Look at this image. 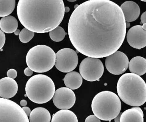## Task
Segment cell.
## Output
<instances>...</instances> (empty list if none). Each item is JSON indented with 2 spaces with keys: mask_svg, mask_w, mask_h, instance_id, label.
Instances as JSON below:
<instances>
[{
  "mask_svg": "<svg viewBox=\"0 0 146 122\" xmlns=\"http://www.w3.org/2000/svg\"><path fill=\"white\" fill-rule=\"evenodd\" d=\"M126 28L124 15L118 5L110 0H88L72 13L68 32L78 52L86 56L101 58L119 49Z\"/></svg>",
  "mask_w": 146,
  "mask_h": 122,
  "instance_id": "6da1fadb",
  "label": "cell"
},
{
  "mask_svg": "<svg viewBox=\"0 0 146 122\" xmlns=\"http://www.w3.org/2000/svg\"><path fill=\"white\" fill-rule=\"evenodd\" d=\"M64 9L63 0H19L17 13L21 24L29 30L45 33L60 25Z\"/></svg>",
  "mask_w": 146,
  "mask_h": 122,
  "instance_id": "7a4b0ae2",
  "label": "cell"
},
{
  "mask_svg": "<svg viewBox=\"0 0 146 122\" xmlns=\"http://www.w3.org/2000/svg\"><path fill=\"white\" fill-rule=\"evenodd\" d=\"M117 88L119 97L129 105L139 107L146 103V84L137 74H123L118 80Z\"/></svg>",
  "mask_w": 146,
  "mask_h": 122,
  "instance_id": "3957f363",
  "label": "cell"
},
{
  "mask_svg": "<svg viewBox=\"0 0 146 122\" xmlns=\"http://www.w3.org/2000/svg\"><path fill=\"white\" fill-rule=\"evenodd\" d=\"M56 91L54 83L50 77L36 74L28 80L25 86L27 96L33 102L43 104L53 98Z\"/></svg>",
  "mask_w": 146,
  "mask_h": 122,
  "instance_id": "277c9868",
  "label": "cell"
},
{
  "mask_svg": "<svg viewBox=\"0 0 146 122\" xmlns=\"http://www.w3.org/2000/svg\"><path fill=\"white\" fill-rule=\"evenodd\" d=\"M91 108L97 117L101 120L110 121L120 113L121 103L115 93L105 91L100 92L94 97Z\"/></svg>",
  "mask_w": 146,
  "mask_h": 122,
  "instance_id": "5b68a950",
  "label": "cell"
},
{
  "mask_svg": "<svg viewBox=\"0 0 146 122\" xmlns=\"http://www.w3.org/2000/svg\"><path fill=\"white\" fill-rule=\"evenodd\" d=\"M56 54L50 47L38 45L28 51L26 57L28 67L33 71L43 73L50 71L55 64Z\"/></svg>",
  "mask_w": 146,
  "mask_h": 122,
  "instance_id": "8992f818",
  "label": "cell"
},
{
  "mask_svg": "<svg viewBox=\"0 0 146 122\" xmlns=\"http://www.w3.org/2000/svg\"><path fill=\"white\" fill-rule=\"evenodd\" d=\"M0 122H30L21 106L8 99L0 98Z\"/></svg>",
  "mask_w": 146,
  "mask_h": 122,
  "instance_id": "52a82bcc",
  "label": "cell"
},
{
  "mask_svg": "<svg viewBox=\"0 0 146 122\" xmlns=\"http://www.w3.org/2000/svg\"><path fill=\"white\" fill-rule=\"evenodd\" d=\"M104 67L99 58L88 57L81 62L79 72L82 78L89 82L96 81L103 74Z\"/></svg>",
  "mask_w": 146,
  "mask_h": 122,
  "instance_id": "ba28073f",
  "label": "cell"
},
{
  "mask_svg": "<svg viewBox=\"0 0 146 122\" xmlns=\"http://www.w3.org/2000/svg\"><path fill=\"white\" fill-rule=\"evenodd\" d=\"M78 63L76 52L70 48H64L56 54L54 66L59 71L69 73L76 68Z\"/></svg>",
  "mask_w": 146,
  "mask_h": 122,
  "instance_id": "9c48e42d",
  "label": "cell"
},
{
  "mask_svg": "<svg viewBox=\"0 0 146 122\" xmlns=\"http://www.w3.org/2000/svg\"><path fill=\"white\" fill-rule=\"evenodd\" d=\"M129 64L127 56L120 51H116L106 59V68L110 73L114 75H119L125 73L128 68Z\"/></svg>",
  "mask_w": 146,
  "mask_h": 122,
  "instance_id": "30bf717a",
  "label": "cell"
},
{
  "mask_svg": "<svg viewBox=\"0 0 146 122\" xmlns=\"http://www.w3.org/2000/svg\"><path fill=\"white\" fill-rule=\"evenodd\" d=\"M76 97L74 92L68 87L56 90L53 97L54 105L61 110H68L75 105Z\"/></svg>",
  "mask_w": 146,
  "mask_h": 122,
  "instance_id": "8fae6325",
  "label": "cell"
},
{
  "mask_svg": "<svg viewBox=\"0 0 146 122\" xmlns=\"http://www.w3.org/2000/svg\"><path fill=\"white\" fill-rule=\"evenodd\" d=\"M129 44L133 48L140 49L146 46V30L141 25H136L131 28L127 34Z\"/></svg>",
  "mask_w": 146,
  "mask_h": 122,
  "instance_id": "7c38bea8",
  "label": "cell"
},
{
  "mask_svg": "<svg viewBox=\"0 0 146 122\" xmlns=\"http://www.w3.org/2000/svg\"><path fill=\"white\" fill-rule=\"evenodd\" d=\"M18 90L17 83L14 79L4 77L0 80V97L10 99L16 95Z\"/></svg>",
  "mask_w": 146,
  "mask_h": 122,
  "instance_id": "4fadbf2b",
  "label": "cell"
},
{
  "mask_svg": "<svg viewBox=\"0 0 146 122\" xmlns=\"http://www.w3.org/2000/svg\"><path fill=\"white\" fill-rule=\"evenodd\" d=\"M126 22H134L139 17L140 8L137 3L132 1H127L120 6Z\"/></svg>",
  "mask_w": 146,
  "mask_h": 122,
  "instance_id": "5bb4252c",
  "label": "cell"
},
{
  "mask_svg": "<svg viewBox=\"0 0 146 122\" xmlns=\"http://www.w3.org/2000/svg\"><path fill=\"white\" fill-rule=\"evenodd\" d=\"M120 122H144V113L140 107L127 109L121 114Z\"/></svg>",
  "mask_w": 146,
  "mask_h": 122,
  "instance_id": "9a60e30c",
  "label": "cell"
},
{
  "mask_svg": "<svg viewBox=\"0 0 146 122\" xmlns=\"http://www.w3.org/2000/svg\"><path fill=\"white\" fill-rule=\"evenodd\" d=\"M130 72L138 76H142L146 73V60L141 56L135 57L129 62Z\"/></svg>",
  "mask_w": 146,
  "mask_h": 122,
  "instance_id": "2e32d148",
  "label": "cell"
},
{
  "mask_svg": "<svg viewBox=\"0 0 146 122\" xmlns=\"http://www.w3.org/2000/svg\"><path fill=\"white\" fill-rule=\"evenodd\" d=\"M66 87L71 90L79 88L83 83V78L79 73L72 71L67 73L63 79Z\"/></svg>",
  "mask_w": 146,
  "mask_h": 122,
  "instance_id": "e0dca14e",
  "label": "cell"
},
{
  "mask_svg": "<svg viewBox=\"0 0 146 122\" xmlns=\"http://www.w3.org/2000/svg\"><path fill=\"white\" fill-rule=\"evenodd\" d=\"M51 116L49 112L43 107H37L31 112L30 122H50Z\"/></svg>",
  "mask_w": 146,
  "mask_h": 122,
  "instance_id": "ac0fdd59",
  "label": "cell"
},
{
  "mask_svg": "<svg viewBox=\"0 0 146 122\" xmlns=\"http://www.w3.org/2000/svg\"><path fill=\"white\" fill-rule=\"evenodd\" d=\"M18 23L13 16L8 15L0 20V28L6 34H12L17 29Z\"/></svg>",
  "mask_w": 146,
  "mask_h": 122,
  "instance_id": "d6986e66",
  "label": "cell"
},
{
  "mask_svg": "<svg viewBox=\"0 0 146 122\" xmlns=\"http://www.w3.org/2000/svg\"><path fill=\"white\" fill-rule=\"evenodd\" d=\"M51 122H78V119L71 111L61 110L53 115Z\"/></svg>",
  "mask_w": 146,
  "mask_h": 122,
  "instance_id": "ffe728a7",
  "label": "cell"
},
{
  "mask_svg": "<svg viewBox=\"0 0 146 122\" xmlns=\"http://www.w3.org/2000/svg\"><path fill=\"white\" fill-rule=\"evenodd\" d=\"M15 7V0H0V17L11 14Z\"/></svg>",
  "mask_w": 146,
  "mask_h": 122,
  "instance_id": "44dd1931",
  "label": "cell"
},
{
  "mask_svg": "<svg viewBox=\"0 0 146 122\" xmlns=\"http://www.w3.org/2000/svg\"><path fill=\"white\" fill-rule=\"evenodd\" d=\"M64 29L60 26H57L53 30L49 32V36L52 40L56 42H59L63 40L66 36Z\"/></svg>",
  "mask_w": 146,
  "mask_h": 122,
  "instance_id": "7402d4cb",
  "label": "cell"
},
{
  "mask_svg": "<svg viewBox=\"0 0 146 122\" xmlns=\"http://www.w3.org/2000/svg\"><path fill=\"white\" fill-rule=\"evenodd\" d=\"M35 35V32L30 30L26 28H23L19 34V38L23 43H27L32 39Z\"/></svg>",
  "mask_w": 146,
  "mask_h": 122,
  "instance_id": "603a6c76",
  "label": "cell"
},
{
  "mask_svg": "<svg viewBox=\"0 0 146 122\" xmlns=\"http://www.w3.org/2000/svg\"><path fill=\"white\" fill-rule=\"evenodd\" d=\"M5 42V35L1 29H0V50L2 49Z\"/></svg>",
  "mask_w": 146,
  "mask_h": 122,
  "instance_id": "cb8c5ba5",
  "label": "cell"
},
{
  "mask_svg": "<svg viewBox=\"0 0 146 122\" xmlns=\"http://www.w3.org/2000/svg\"><path fill=\"white\" fill-rule=\"evenodd\" d=\"M85 122H101L100 119L95 115H91L86 117Z\"/></svg>",
  "mask_w": 146,
  "mask_h": 122,
  "instance_id": "d4e9b609",
  "label": "cell"
},
{
  "mask_svg": "<svg viewBox=\"0 0 146 122\" xmlns=\"http://www.w3.org/2000/svg\"><path fill=\"white\" fill-rule=\"evenodd\" d=\"M7 76L8 77L11 78L15 79L17 76V72L16 70L13 69H11L8 70L7 73Z\"/></svg>",
  "mask_w": 146,
  "mask_h": 122,
  "instance_id": "484cf974",
  "label": "cell"
},
{
  "mask_svg": "<svg viewBox=\"0 0 146 122\" xmlns=\"http://www.w3.org/2000/svg\"><path fill=\"white\" fill-rule=\"evenodd\" d=\"M24 73H25V76H30L33 74V71L29 67H27L24 71Z\"/></svg>",
  "mask_w": 146,
  "mask_h": 122,
  "instance_id": "4316f807",
  "label": "cell"
},
{
  "mask_svg": "<svg viewBox=\"0 0 146 122\" xmlns=\"http://www.w3.org/2000/svg\"><path fill=\"white\" fill-rule=\"evenodd\" d=\"M140 20H141V24L146 23V11L144 12L142 14L141 17H140Z\"/></svg>",
  "mask_w": 146,
  "mask_h": 122,
  "instance_id": "83f0119b",
  "label": "cell"
},
{
  "mask_svg": "<svg viewBox=\"0 0 146 122\" xmlns=\"http://www.w3.org/2000/svg\"><path fill=\"white\" fill-rule=\"evenodd\" d=\"M22 109H23V110L25 111L27 116H29L31 112V110H30L29 108L28 107H27V106H24V107L22 108Z\"/></svg>",
  "mask_w": 146,
  "mask_h": 122,
  "instance_id": "f1b7e54d",
  "label": "cell"
},
{
  "mask_svg": "<svg viewBox=\"0 0 146 122\" xmlns=\"http://www.w3.org/2000/svg\"><path fill=\"white\" fill-rule=\"evenodd\" d=\"M27 101L25 100H22L20 102V105H22V106H25L27 105Z\"/></svg>",
  "mask_w": 146,
  "mask_h": 122,
  "instance_id": "f546056e",
  "label": "cell"
},
{
  "mask_svg": "<svg viewBox=\"0 0 146 122\" xmlns=\"http://www.w3.org/2000/svg\"><path fill=\"white\" fill-rule=\"evenodd\" d=\"M122 113H120L119 115L115 118V122H120V116H121Z\"/></svg>",
  "mask_w": 146,
  "mask_h": 122,
  "instance_id": "4dcf8cb0",
  "label": "cell"
},
{
  "mask_svg": "<svg viewBox=\"0 0 146 122\" xmlns=\"http://www.w3.org/2000/svg\"><path fill=\"white\" fill-rule=\"evenodd\" d=\"M14 33H15V35H19V34L20 33V30H19V29H17V30L15 31V32H14Z\"/></svg>",
  "mask_w": 146,
  "mask_h": 122,
  "instance_id": "1f68e13d",
  "label": "cell"
},
{
  "mask_svg": "<svg viewBox=\"0 0 146 122\" xmlns=\"http://www.w3.org/2000/svg\"><path fill=\"white\" fill-rule=\"evenodd\" d=\"M64 10H65V12H66V13H68V12H69V10H70L69 8L68 7H66Z\"/></svg>",
  "mask_w": 146,
  "mask_h": 122,
  "instance_id": "d6a6232c",
  "label": "cell"
},
{
  "mask_svg": "<svg viewBox=\"0 0 146 122\" xmlns=\"http://www.w3.org/2000/svg\"><path fill=\"white\" fill-rule=\"evenodd\" d=\"M130 25V23H129V22H126V28L129 27Z\"/></svg>",
  "mask_w": 146,
  "mask_h": 122,
  "instance_id": "836d02e7",
  "label": "cell"
},
{
  "mask_svg": "<svg viewBox=\"0 0 146 122\" xmlns=\"http://www.w3.org/2000/svg\"><path fill=\"white\" fill-rule=\"evenodd\" d=\"M142 27H143V29L146 30V23H144V24H143V25H142Z\"/></svg>",
  "mask_w": 146,
  "mask_h": 122,
  "instance_id": "e575fe53",
  "label": "cell"
},
{
  "mask_svg": "<svg viewBox=\"0 0 146 122\" xmlns=\"http://www.w3.org/2000/svg\"><path fill=\"white\" fill-rule=\"evenodd\" d=\"M67 1L69 2H76V0H67Z\"/></svg>",
  "mask_w": 146,
  "mask_h": 122,
  "instance_id": "d590c367",
  "label": "cell"
},
{
  "mask_svg": "<svg viewBox=\"0 0 146 122\" xmlns=\"http://www.w3.org/2000/svg\"><path fill=\"white\" fill-rule=\"evenodd\" d=\"M140 1H141L142 2H146V0H140Z\"/></svg>",
  "mask_w": 146,
  "mask_h": 122,
  "instance_id": "8d00e7d4",
  "label": "cell"
},
{
  "mask_svg": "<svg viewBox=\"0 0 146 122\" xmlns=\"http://www.w3.org/2000/svg\"></svg>",
  "mask_w": 146,
  "mask_h": 122,
  "instance_id": "74e56055",
  "label": "cell"
}]
</instances>
